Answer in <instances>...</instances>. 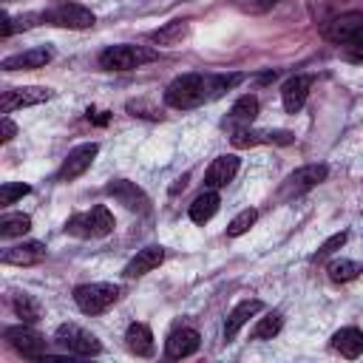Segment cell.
I'll list each match as a JSON object with an SVG mask.
<instances>
[{"instance_id":"13","label":"cell","mask_w":363,"mask_h":363,"mask_svg":"<svg viewBox=\"0 0 363 363\" xmlns=\"http://www.w3.org/2000/svg\"><path fill=\"white\" fill-rule=\"evenodd\" d=\"M230 142L235 147H255V145H292L295 136L292 130H255L252 125L250 128H241V130H233Z\"/></svg>"},{"instance_id":"6","label":"cell","mask_w":363,"mask_h":363,"mask_svg":"<svg viewBox=\"0 0 363 363\" xmlns=\"http://www.w3.org/2000/svg\"><path fill=\"white\" fill-rule=\"evenodd\" d=\"M116 301H119V286H116V284L94 281V284H79V286L74 289V303H77L79 312H85V315H102V312H108Z\"/></svg>"},{"instance_id":"27","label":"cell","mask_w":363,"mask_h":363,"mask_svg":"<svg viewBox=\"0 0 363 363\" xmlns=\"http://www.w3.org/2000/svg\"><path fill=\"white\" fill-rule=\"evenodd\" d=\"M11 306H14V312H17V318H20L23 323H37L40 315H43L40 303H37L34 295H28V292H14V295H11Z\"/></svg>"},{"instance_id":"21","label":"cell","mask_w":363,"mask_h":363,"mask_svg":"<svg viewBox=\"0 0 363 363\" xmlns=\"http://www.w3.org/2000/svg\"><path fill=\"white\" fill-rule=\"evenodd\" d=\"M164 261V247H145V250H139L128 264H125V269H122V275L125 278H142V275H147V272H153L159 264Z\"/></svg>"},{"instance_id":"34","label":"cell","mask_w":363,"mask_h":363,"mask_svg":"<svg viewBox=\"0 0 363 363\" xmlns=\"http://www.w3.org/2000/svg\"><path fill=\"white\" fill-rule=\"evenodd\" d=\"M128 111L130 116H147V119H159V113L153 108H147L145 102H128Z\"/></svg>"},{"instance_id":"36","label":"cell","mask_w":363,"mask_h":363,"mask_svg":"<svg viewBox=\"0 0 363 363\" xmlns=\"http://www.w3.org/2000/svg\"><path fill=\"white\" fill-rule=\"evenodd\" d=\"M85 116H88L91 122H96V125H108V119H111V113H108V111H96V108H88V111H85Z\"/></svg>"},{"instance_id":"10","label":"cell","mask_w":363,"mask_h":363,"mask_svg":"<svg viewBox=\"0 0 363 363\" xmlns=\"http://www.w3.org/2000/svg\"><path fill=\"white\" fill-rule=\"evenodd\" d=\"M6 340L28 360H37V357H45L48 346H45V337L40 332H34L28 323H20V326H9L6 329Z\"/></svg>"},{"instance_id":"1","label":"cell","mask_w":363,"mask_h":363,"mask_svg":"<svg viewBox=\"0 0 363 363\" xmlns=\"http://www.w3.org/2000/svg\"><path fill=\"white\" fill-rule=\"evenodd\" d=\"M241 79V74H182L164 88V102L176 111H190L210 99H218Z\"/></svg>"},{"instance_id":"7","label":"cell","mask_w":363,"mask_h":363,"mask_svg":"<svg viewBox=\"0 0 363 363\" xmlns=\"http://www.w3.org/2000/svg\"><path fill=\"white\" fill-rule=\"evenodd\" d=\"M54 340L71 352V354H79V357H91V354H99L102 352V343L94 332L77 326V323H60L57 332H54Z\"/></svg>"},{"instance_id":"31","label":"cell","mask_w":363,"mask_h":363,"mask_svg":"<svg viewBox=\"0 0 363 363\" xmlns=\"http://www.w3.org/2000/svg\"><path fill=\"white\" fill-rule=\"evenodd\" d=\"M28 193H31V187L23 184V182H6V184L0 187V204L9 207V204H14L17 199H23V196H28Z\"/></svg>"},{"instance_id":"14","label":"cell","mask_w":363,"mask_h":363,"mask_svg":"<svg viewBox=\"0 0 363 363\" xmlns=\"http://www.w3.org/2000/svg\"><path fill=\"white\" fill-rule=\"evenodd\" d=\"M199 346H201L199 332H196L193 326H179V329H173V332L167 335V340H164V354H167L170 360H182V357L196 354Z\"/></svg>"},{"instance_id":"17","label":"cell","mask_w":363,"mask_h":363,"mask_svg":"<svg viewBox=\"0 0 363 363\" xmlns=\"http://www.w3.org/2000/svg\"><path fill=\"white\" fill-rule=\"evenodd\" d=\"M261 309H264V303H261L258 298H244L241 303H235V306L230 309V315L224 318V340H233V337L247 326V320L255 318Z\"/></svg>"},{"instance_id":"5","label":"cell","mask_w":363,"mask_h":363,"mask_svg":"<svg viewBox=\"0 0 363 363\" xmlns=\"http://www.w3.org/2000/svg\"><path fill=\"white\" fill-rule=\"evenodd\" d=\"M156 60V48L147 45H130V43H119V45H108L99 54V68L105 71H133L145 62Z\"/></svg>"},{"instance_id":"22","label":"cell","mask_w":363,"mask_h":363,"mask_svg":"<svg viewBox=\"0 0 363 363\" xmlns=\"http://www.w3.org/2000/svg\"><path fill=\"white\" fill-rule=\"evenodd\" d=\"M125 340H128V349L136 354V357H150L153 354V332L147 323H130L128 332H125Z\"/></svg>"},{"instance_id":"11","label":"cell","mask_w":363,"mask_h":363,"mask_svg":"<svg viewBox=\"0 0 363 363\" xmlns=\"http://www.w3.org/2000/svg\"><path fill=\"white\" fill-rule=\"evenodd\" d=\"M105 193H108L113 201H119L125 210H130V213H147V210H150V199L145 196V190L136 187V184L128 182V179H113V182H108Z\"/></svg>"},{"instance_id":"26","label":"cell","mask_w":363,"mask_h":363,"mask_svg":"<svg viewBox=\"0 0 363 363\" xmlns=\"http://www.w3.org/2000/svg\"><path fill=\"white\" fill-rule=\"evenodd\" d=\"M31 230V216L28 213H3L0 216V235L3 238H17Z\"/></svg>"},{"instance_id":"33","label":"cell","mask_w":363,"mask_h":363,"mask_svg":"<svg viewBox=\"0 0 363 363\" xmlns=\"http://www.w3.org/2000/svg\"><path fill=\"white\" fill-rule=\"evenodd\" d=\"M241 11H247V14H264V11H269L272 6H278L281 0H233Z\"/></svg>"},{"instance_id":"29","label":"cell","mask_w":363,"mask_h":363,"mask_svg":"<svg viewBox=\"0 0 363 363\" xmlns=\"http://www.w3.org/2000/svg\"><path fill=\"white\" fill-rule=\"evenodd\" d=\"M281 326H284V315L275 309V312H267L258 323H255V329H252V340H272L278 332H281Z\"/></svg>"},{"instance_id":"19","label":"cell","mask_w":363,"mask_h":363,"mask_svg":"<svg viewBox=\"0 0 363 363\" xmlns=\"http://www.w3.org/2000/svg\"><path fill=\"white\" fill-rule=\"evenodd\" d=\"M54 60V51L51 48H28V51H20V54H11L0 62L3 71H34V68H43Z\"/></svg>"},{"instance_id":"28","label":"cell","mask_w":363,"mask_h":363,"mask_svg":"<svg viewBox=\"0 0 363 363\" xmlns=\"http://www.w3.org/2000/svg\"><path fill=\"white\" fill-rule=\"evenodd\" d=\"M326 272H329V281H335V284H349V281H354V278L360 275V264L352 261V258H335V261L326 267Z\"/></svg>"},{"instance_id":"9","label":"cell","mask_w":363,"mask_h":363,"mask_svg":"<svg viewBox=\"0 0 363 363\" xmlns=\"http://www.w3.org/2000/svg\"><path fill=\"white\" fill-rule=\"evenodd\" d=\"M99 153V145L96 142H85V145H77L74 150H68V156L62 159L60 170H57V182H74L79 179L96 159Z\"/></svg>"},{"instance_id":"8","label":"cell","mask_w":363,"mask_h":363,"mask_svg":"<svg viewBox=\"0 0 363 363\" xmlns=\"http://www.w3.org/2000/svg\"><path fill=\"white\" fill-rule=\"evenodd\" d=\"M329 176V167L323 162H315V164H303L298 170H292L286 176V182L281 184V199H292V196H301L312 187H318L320 182H326Z\"/></svg>"},{"instance_id":"18","label":"cell","mask_w":363,"mask_h":363,"mask_svg":"<svg viewBox=\"0 0 363 363\" xmlns=\"http://www.w3.org/2000/svg\"><path fill=\"white\" fill-rule=\"evenodd\" d=\"M255 116H258V99L252 96V94H244V96H238L235 102H233V108H230V113L224 116V128H230V133L233 130H241V128H250L252 122H255Z\"/></svg>"},{"instance_id":"23","label":"cell","mask_w":363,"mask_h":363,"mask_svg":"<svg viewBox=\"0 0 363 363\" xmlns=\"http://www.w3.org/2000/svg\"><path fill=\"white\" fill-rule=\"evenodd\" d=\"M332 346L343 354V357H360L363 354V332L357 326H343L332 335Z\"/></svg>"},{"instance_id":"20","label":"cell","mask_w":363,"mask_h":363,"mask_svg":"<svg viewBox=\"0 0 363 363\" xmlns=\"http://www.w3.org/2000/svg\"><path fill=\"white\" fill-rule=\"evenodd\" d=\"M43 258H45V244H40V241H23V244L6 247L0 252V261L14 264V267H31V264H40Z\"/></svg>"},{"instance_id":"4","label":"cell","mask_w":363,"mask_h":363,"mask_svg":"<svg viewBox=\"0 0 363 363\" xmlns=\"http://www.w3.org/2000/svg\"><path fill=\"white\" fill-rule=\"evenodd\" d=\"M43 23L45 26H57V28H74V31H82V28H91L96 23L94 11L85 9L82 3L77 0H54L45 11H40Z\"/></svg>"},{"instance_id":"2","label":"cell","mask_w":363,"mask_h":363,"mask_svg":"<svg viewBox=\"0 0 363 363\" xmlns=\"http://www.w3.org/2000/svg\"><path fill=\"white\" fill-rule=\"evenodd\" d=\"M323 37L340 48L349 62H363V11H343L323 26Z\"/></svg>"},{"instance_id":"24","label":"cell","mask_w":363,"mask_h":363,"mask_svg":"<svg viewBox=\"0 0 363 363\" xmlns=\"http://www.w3.org/2000/svg\"><path fill=\"white\" fill-rule=\"evenodd\" d=\"M218 204H221V199H218V193L216 190H204V193H199L196 199H193V204H190V221H196V224H207L216 213H218Z\"/></svg>"},{"instance_id":"30","label":"cell","mask_w":363,"mask_h":363,"mask_svg":"<svg viewBox=\"0 0 363 363\" xmlns=\"http://www.w3.org/2000/svg\"><path fill=\"white\" fill-rule=\"evenodd\" d=\"M255 221H258V210H255V207L241 210V213L227 224V238H238V235H244Z\"/></svg>"},{"instance_id":"16","label":"cell","mask_w":363,"mask_h":363,"mask_svg":"<svg viewBox=\"0 0 363 363\" xmlns=\"http://www.w3.org/2000/svg\"><path fill=\"white\" fill-rule=\"evenodd\" d=\"M238 173V156L233 153H221L210 162V167L204 170V184L210 190H218V187H227Z\"/></svg>"},{"instance_id":"3","label":"cell","mask_w":363,"mask_h":363,"mask_svg":"<svg viewBox=\"0 0 363 363\" xmlns=\"http://www.w3.org/2000/svg\"><path fill=\"white\" fill-rule=\"evenodd\" d=\"M113 227H116L113 213L105 204H96L85 213H74L65 221V233L77 235V238H105V235L113 233Z\"/></svg>"},{"instance_id":"15","label":"cell","mask_w":363,"mask_h":363,"mask_svg":"<svg viewBox=\"0 0 363 363\" xmlns=\"http://www.w3.org/2000/svg\"><path fill=\"white\" fill-rule=\"evenodd\" d=\"M309 88H312V77L309 74H295L289 77L284 85H281V102H284V111L286 113H298L309 96Z\"/></svg>"},{"instance_id":"32","label":"cell","mask_w":363,"mask_h":363,"mask_svg":"<svg viewBox=\"0 0 363 363\" xmlns=\"http://www.w3.org/2000/svg\"><path fill=\"white\" fill-rule=\"evenodd\" d=\"M346 238H349V233H346V230H340V233H335V235H329V238H326V241H323V244L318 247V252L312 255V261H323L326 255H332L335 250H340V247L346 244Z\"/></svg>"},{"instance_id":"12","label":"cell","mask_w":363,"mask_h":363,"mask_svg":"<svg viewBox=\"0 0 363 363\" xmlns=\"http://www.w3.org/2000/svg\"><path fill=\"white\" fill-rule=\"evenodd\" d=\"M51 88L43 85H26V88H9L0 96V113H11L17 108H28V105H40L45 99H51Z\"/></svg>"},{"instance_id":"25","label":"cell","mask_w":363,"mask_h":363,"mask_svg":"<svg viewBox=\"0 0 363 363\" xmlns=\"http://www.w3.org/2000/svg\"><path fill=\"white\" fill-rule=\"evenodd\" d=\"M187 31H190V23H187V20H170V23H164L162 28H156V31L150 34V40H153L156 45H179V43L187 37Z\"/></svg>"},{"instance_id":"35","label":"cell","mask_w":363,"mask_h":363,"mask_svg":"<svg viewBox=\"0 0 363 363\" xmlns=\"http://www.w3.org/2000/svg\"><path fill=\"white\" fill-rule=\"evenodd\" d=\"M0 142H11L14 139V133H17V125L9 119V116H3V122H0Z\"/></svg>"}]
</instances>
